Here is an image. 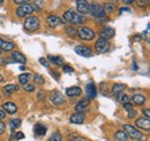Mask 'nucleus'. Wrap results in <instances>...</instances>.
Instances as JSON below:
<instances>
[{"label":"nucleus","mask_w":150,"mask_h":141,"mask_svg":"<svg viewBox=\"0 0 150 141\" xmlns=\"http://www.w3.org/2000/svg\"><path fill=\"white\" fill-rule=\"evenodd\" d=\"M64 18L67 22L72 23V24H82V23L86 22V17L83 15L77 14V13H75V12L71 10V9L69 10H66V13L64 14Z\"/></svg>","instance_id":"obj_1"},{"label":"nucleus","mask_w":150,"mask_h":141,"mask_svg":"<svg viewBox=\"0 0 150 141\" xmlns=\"http://www.w3.org/2000/svg\"><path fill=\"white\" fill-rule=\"evenodd\" d=\"M89 13H90L93 16L97 17L98 20H99V18H104L105 15H106V13H105L103 6H102V5H98V3H96V2L89 5Z\"/></svg>","instance_id":"obj_2"},{"label":"nucleus","mask_w":150,"mask_h":141,"mask_svg":"<svg viewBox=\"0 0 150 141\" xmlns=\"http://www.w3.org/2000/svg\"><path fill=\"white\" fill-rule=\"evenodd\" d=\"M23 28H24V30H27L29 32L36 31L38 28H39V18L36 17V16H29V17L25 20Z\"/></svg>","instance_id":"obj_3"},{"label":"nucleus","mask_w":150,"mask_h":141,"mask_svg":"<svg viewBox=\"0 0 150 141\" xmlns=\"http://www.w3.org/2000/svg\"><path fill=\"white\" fill-rule=\"evenodd\" d=\"M124 130L127 133V135H129L134 140H141L143 138L142 132H140L139 130H136L135 127H133L131 125H124Z\"/></svg>","instance_id":"obj_4"},{"label":"nucleus","mask_w":150,"mask_h":141,"mask_svg":"<svg viewBox=\"0 0 150 141\" xmlns=\"http://www.w3.org/2000/svg\"><path fill=\"white\" fill-rule=\"evenodd\" d=\"M77 36L82 39V40H93L95 38V32L91 30V29H89V28H80L79 30H77Z\"/></svg>","instance_id":"obj_5"},{"label":"nucleus","mask_w":150,"mask_h":141,"mask_svg":"<svg viewBox=\"0 0 150 141\" xmlns=\"http://www.w3.org/2000/svg\"><path fill=\"white\" fill-rule=\"evenodd\" d=\"M110 48V41L103 38H99L96 44H95V50L97 51V53H105L108 52Z\"/></svg>","instance_id":"obj_6"},{"label":"nucleus","mask_w":150,"mask_h":141,"mask_svg":"<svg viewBox=\"0 0 150 141\" xmlns=\"http://www.w3.org/2000/svg\"><path fill=\"white\" fill-rule=\"evenodd\" d=\"M33 13H34V8L29 3L20 5V7L16 9V15H18V17H21V18L24 17V16H28V15H30Z\"/></svg>","instance_id":"obj_7"},{"label":"nucleus","mask_w":150,"mask_h":141,"mask_svg":"<svg viewBox=\"0 0 150 141\" xmlns=\"http://www.w3.org/2000/svg\"><path fill=\"white\" fill-rule=\"evenodd\" d=\"M50 100H51V102H52L54 106H61V105L65 103V98H64V95H62L60 92H58V91H54V92L51 94Z\"/></svg>","instance_id":"obj_8"},{"label":"nucleus","mask_w":150,"mask_h":141,"mask_svg":"<svg viewBox=\"0 0 150 141\" xmlns=\"http://www.w3.org/2000/svg\"><path fill=\"white\" fill-rule=\"evenodd\" d=\"M75 53L81 55V56H84V57H88L91 55V48L89 46H86V45H79L75 47Z\"/></svg>","instance_id":"obj_9"},{"label":"nucleus","mask_w":150,"mask_h":141,"mask_svg":"<svg viewBox=\"0 0 150 141\" xmlns=\"http://www.w3.org/2000/svg\"><path fill=\"white\" fill-rule=\"evenodd\" d=\"M76 8L81 14L89 13V2L87 0H76Z\"/></svg>","instance_id":"obj_10"},{"label":"nucleus","mask_w":150,"mask_h":141,"mask_svg":"<svg viewBox=\"0 0 150 141\" xmlns=\"http://www.w3.org/2000/svg\"><path fill=\"white\" fill-rule=\"evenodd\" d=\"M115 35V31H114V29L113 28H110V27H104L103 29H102V31H100V38H103V39H106V40H109V39H111L113 38Z\"/></svg>","instance_id":"obj_11"},{"label":"nucleus","mask_w":150,"mask_h":141,"mask_svg":"<svg viewBox=\"0 0 150 141\" xmlns=\"http://www.w3.org/2000/svg\"><path fill=\"white\" fill-rule=\"evenodd\" d=\"M88 109H89V100H88V99H82V100H80V101L76 103V106H75L76 112H84V111H87Z\"/></svg>","instance_id":"obj_12"},{"label":"nucleus","mask_w":150,"mask_h":141,"mask_svg":"<svg viewBox=\"0 0 150 141\" xmlns=\"http://www.w3.org/2000/svg\"><path fill=\"white\" fill-rule=\"evenodd\" d=\"M46 22H47V25H49L51 29H54V28H57L59 24L64 23L62 20H61L60 17H58V16H56V15H50V16H47Z\"/></svg>","instance_id":"obj_13"},{"label":"nucleus","mask_w":150,"mask_h":141,"mask_svg":"<svg viewBox=\"0 0 150 141\" xmlns=\"http://www.w3.org/2000/svg\"><path fill=\"white\" fill-rule=\"evenodd\" d=\"M136 126L142 128V130H146V131H149L150 130V122H149V118H146V117H142V118H139L136 119Z\"/></svg>","instance_id":"obj_14"},{"label":"nucleus","mask_w":150,"mask_h":141,"mask_svg":"<svg viewBox=\"0 0 150 141\" xmlns=\"http://www.w3.org/2000/svg\"><path fill=\"white\" fill-rule=\"evenodd\" d=\"M2 109H4L5 112H7V114H9V115H13V114L16 112L18 106H16L14 102H5V103L2 105Z\"/></svg>","instance_id":"obj_15"},{"label":"nucleus","mask_w":150,"mask_h":141,"mask_svg":"<svg viewBox=\"0 0 150 141\" xmlns=\"http://www.w3.org/2000/svg\"><path fill=\"white\" fill-rule=\"evenodd\" d=\"M84 118H86V116L83 112H75L69 117V121L73 124H81L84 122Z\"/></svg>","instance_id":"obj_16"},{"label":"nucleus","mask_w":150,"mask_h":141,"mask_svg":"<svg viewBox=\"0 0 150 141\" xmlns=\"http://www.w3.org/2000/svg\"><path fill=\"white\" fill-rule=\"evenodd\" d=\"M15 45L13 43H9V41H6L4 39L0 38V51H5V52H12L14 50Z\"/></svg>","instance_id":"obj_17"},{"label":"nucleus","mask_w":150,"mask_h":141,"mask_svg":"<svg viewBox=\"0 0 150 141\" xmlns=\"http://www.w3.org/2000/svg\"><path fill=\"white\" fill-rule=\"evenodd\" d=\"M16 91H19V86L16 84H11V85H7L2 88V93L7 96H11L13 93H15Z\"/></svg>","instance_id":"obj_18"},{"label":"nucleus","mask_w":150,"mask_h":141,"mask_svg":"<svg viewBox=\"0 0 150 141\" xmlns=\"http://www.w3.org/2000/svg\"><path fill=\"white\" fill-rule=\"evenodd\" d=\"M86 92H87V95L89 99H94L97 95V89H96V86H95L94 83H89L86 87Z\"/></svg>","instance_id":"obj_19"},{"label":"nucleus","mask_w":150,"mask_h":141,"mask_svg":"<svg viewBox=\"0 0 150 141\" xmlns=\"http://www.w3.org/2000/svg\"><path fill=\"white\" fill-rule=\"evenodd\" d=\"M81 88L77 87V86H72V87L67 88L66 89V95H68L69 98H75V96H79L81 95Z\"/></svg>","instance_id":"obj_20"},{"label":"nucleus","mask_w":150,"mask_h":141,"mask_svg":"<svg viewBox=\"0 0 150 141\" xmlns=\"http://www.w3.org/2000/svg\"><path fill=\"white\" fill-rule=\"evenodd\" d=\"M34 132H35V134L37 137H42V135H44L46 133V126L40 123H37L34 127Z\"/></svg>","instance_id":"obj_21"},{"label":"nucleus","mask_w":150,"mask_h":141,"mask_svg":"<svg viewBox=\"0 0 150 141\" xmlns=\"http://www.w3.org/2000/svg\"><path fill=\"white\" fill-rule=\"evenodd\" d=\"M132 101L136 105V106H142L146 102V96L142 94H134L132 96Z\"/></svg>","instance_id":"obj_22"},{"label":"nucleus","mask_w":150,"mask_h":141,"mask_svg":"<svg viewBox=\"0 0 150 141\" xmlns=\"http://www.w3.org/2000/svg\"><path fill=\"white\" fill-rule=\"evenodd\" d=\"M12 57H13V60H14L15 62H19V63H25V62H27L25 56H24L23 54H21L20 52H18V51L12 52Z\"/></svg>","instance_id":"obj_23"},{"label":"nucleus","mask_w":150,"mask_h":141,"mask_svg":"<svg viewBox=\"0 0 150 141\" xmlns=\"http://www.w3.org/2000/svg\"><path fill=\"white\" fill-rule=\"evenodd\" d=\"M113 138H114V141H127L128 135H127V133L125 131H121L120 130V131H117L114 133Z\"/></svg>","instance_id":"obj_24"},{"label":"nucleus","mask_w":150,"mask_h":141,"mask_svg":"<svg viewBox=\"0 0 150 141\" xmlns=\"http://www.w3.org/2000/svg\"><path fill=\"white\" fill-rule=\"evenodd\" d=\"M31 78H33L31 73H22V75H20V76H19L20 84L25 85V84H28V83H29V80H30Z\"/></svg>","instance_id":"obj_25"},{"label":"nucleus","mask_w":150,"mask_h":141,"mask_svg":"<svg viewBox=\"0 0 150 141\" xmlns=\"http://www.w3.org/2000/svg\"><path fill=\"white\" fill-rule=\"evenodd\" d=\"M117 100H118L120 103H127V102H129L128 95L125 94V93H122V92H120V93L117 94Z\"/></svg>","instance_id":"obj_26"},{"label":"nucleus","mask_w":150,"mask_h":141,"mask_svg":"<svg viewBox=\"0 0 150 141\" xmlns=\"http://www.w3.org/2000/svg\"><path fill=\"white\" fill-rule=\"evenodd\" d=\"M49 60H50L52 63H54L56 66H61V64H64V59H62L61 56L50 55V56H49Z\"/></svg>","instance_id":"obj_27"},{"label":"nucleus","mask_w":150,"mask_h":141,"mask_svg":"<svg viewBox=\"0 0 150 141\" xmlns=\"http://www.w3.org/2000/svg\"><path fill=\"white\" fill-rule=\"evenodd\" d=\"M125 87H126V85H124V84H114L112 88V94L115 95V94L122 92V91L125 89Z\"/></svg>","instance_id":"obj_28"},{"label":"nucleus","mask_w":150,"mask_h":141,"mask_svg":"<svg viewBox=\"0 0 150 141\" xmlns=\"http://www.w3.org/2000/svg\"><path fill=\"white\" fill-rule=\"evenodd\" d=\"M21 123H22V121L20 119V118H15V119H12L11 121V127H12V130H16V128H19L20 126H21Z\"/></svg>","instance_id":"obj_29"},{"label":"nucleus","mask_w":150,"mask_h":141,"mask_svg":"<svg viewBox=\"0 0 150 141\" xmlns=\"http://www.w3.org/2000/svg\"><path fill=\"white\" fill-rule=\"evenodd\" d=\"M68 140L69 141H88L86 138L79 135V134H71L68 135Z\"/></svg>","instance_id":"obj_30"},{"label":"nucleus","mask_w":150,"mask_h":141,"mask_svg":"<svg viewBox=\"0 0 150 141\" xmlns=\"http://www.w3.org/2000/svg\"><path fill=\"white\" fill-rule=\"evenodd\" d=\"M104 10H105V13H112L113 10H114V5H113L112 2H106L105 5H104Z\"/></svg>","instance_id":"obj_31"},{"label":"nucleus","mask_w":150,"mask_h":141,"mask_svg":"<svg viewBox=\"0 0 150 141\" xmlns=\"http://www.w3.org/2000/svg\"><path fill=\"white\" fill-rule=\"evenodd\" d=\"M49 141H62V135H61L59 132H54V133L50 137Z\"/></svg>","instance_id":"obj_32"},{"label":"nucleus","mask_w":150,"mask_h":141,"mask_svg":"<svg viewBox=\"0 0 150 141\" xmlns=\"http://www.w3.org/2000/svg\"><path fill=\"white\" fill-rule=\"evenodd\" d=\"M65 31H66V34H67V35L71 36V37H74L75 34H76V31H75V29L73 28V27H66Z\"/></svg>","instance_id":"obj_33"},{"label":"nucleus","mask_w":150,"mask_h":141,"mask_svg":"<svg viewBox=\"0 0 150 141\" xmlns=\"http://www.w3.org/2000/svg\"><path fill=\"white\" fill-rule=\"evenodd\" d=\"M34 80H35V83L38 84V85L44 84V78H43V76H40V75H36V76L34 77Z\"/></svg>","instance_id":"obj_34"},{"label":"nucleus","mask_w":150,"mask_h":141,"mask_svg":"<svg viewBox=\"0 0 150 141\" xmlns=\"http://www.w3.org/2000/svg\"><path fill=\"white\" fill-rule=\"evenodd\" d=\"M23 89L25 92H34L35 91V86L31 85V84H25V85H23Z\"/></svg>","instance_id":"obj_35"},{"label":"nucleus","mask_w":150,"mask_h":141,"mask_svg":"<svg viewBox=\"0 0 150 141\" xmlns=\"http://www.w3.org/2000/svg\"><path fill=\"white\" fill-rule=\"evenodd\" d=\"M62 70L65 71V72H67V73H71V72H73L74 69L71 67V66H68V64H65L64 67H62Z\"/></svg>","instance_id":"obj_36"},{"label":"nucleus","mask_w":150,"mask_h":141,"mask_svg":"<svg viewBox=\"0 0 150 141\" xmlns=\"http://www.w3.org/2000/svg\"><path fill=\"white\" fill-rule=\"evenodd\" d=\"M39 63L43 64L45 68H49V67H50V63H49V62L46 61V59H44V57H40V59H39Z\"/></svg>","instance_id":"obj_37"},{"label":"nucleus","mask_w":150,"mask_h":141,"mask_svg":"<svg viewBox=\"0 0 150 141\" xmlns=\"http://www.w3.org/2000/svg\"><path fill=\"white\" fill-rule=\"evenodd\" d=\"M136 115H137V112H136V110H131V111H128V118H134V117H136Z\"/></svg>","instance_id":"obj_38"},{"label":"nucleus","mask_w":150,"mask_h":141,"mask_svg":"<svg viewBox=\"0 0 150 141\" xmlns=\"http://www.w3.org/2000/svg\"><path fill=\"white\" fill-rule=\"evenodd\" d=\"M124 108H125L127 111H131V110H133V105H131L129 102H127V103H124Z\"/></svg>","instance_id":"obj_39"},{"label":"nucleus","mask_w":150,"mask_h":141,"mask_svg":"<svg viewBox=\"0 0 150 141\" xmlns=\"http://www.w3.org/2000/svg\"><path fill=\"white\" fill-rule=\"evenodd\" d=\"M142 112H143V115L146 116V118H149V117H150V110L148 109V108L143 109V110H142Z\"/></svg>","instance_id":"obj_40"},{"label":"nucleus","mask_w":150,"mask_h":141,"mask_svg":"<svg viewBox=\"0 0 150 141\" xmlns=\"http://www.w3.org/2000/svg\"><path fill=\"white\" fill-rule=\"evenodd\" d=\"M23 138H24V134H23L22 132H18L16 135H15V139H16V140H21V139H23Z\"/></svg>","instance_id":"obj_41"},{"label":"nucleus","mask_w":150,"mask_h":141,"mask_svg":"<svg viewBox=\"0 0 150 141\" xmlns=\"http://www.w3.org/2000/svg\"><path fill=\"white\" fill-rule=\"evenodd\" d=\"M5 128H6V125L2 123V122H0V135H1V134H4Z\"/></svg>","instance_id":"obj_42"},{"label":"nucleus","mask_w":150,"mask_h":141,"mask_svg":"<svg viewBox=\"0 0 150 141\" xmlns=\"http://www.w3.org/2000/svg\"><path fill=\"white\" fill-rule=\"evenodd\" d=\"M29 0H14V2L16 3V5H24V3H27Z\"/></svg>","instance_id":"obj_43"},{"label":"nucleus","mask_w":150,"mask_h":141,"mask_svg":"<svg viewBox=\"0 0 150 141\" xmlns=\"http://www.w3.org/2000/svg\"><path fill=\"white\" fill-rule=\"evenodd\" d=\"M137 2H139V6H146V5L148 3L147 0H139Z\"/></svg>","instance_id":"obj_44"},{"label":"nucleus","mask_w":150,"mask_h":141,"mask_svg":"<svg viewBox=\"0 0 150 141\" xmlns=\"http://www.w3.org/2000/svg\"><path fill=\"white\" fill-rule=\"evenodd\" d=\"M129 12H131V9H129V8H126V7L120 8V13H129Z\"/></svg>","instance_id":"obj_45"},{"label":"nucleus","mask_w":150,"mask_h":141,"mask_svg":"<svg viewBox=\"0 0 150 141\" xmlns=\"http://www.w3.org/2000/svg\"><path fill=\"white\" fill-rule=\"evenodd\" d=\"M124 1V3H126V5H131L134 2V0H122Z\"/></svg>","instance_id":"obj_46"},{"label":"nucleus","mask_w":150,"mask_h":141,"mask_svg":"<svg viewBox=\"0 0 150 141\" xmlns=\"http://www.w3.org/2000/svg\"><path fill=\"white\" fill-rule=\"evenodd\" d=\"M5 116H6V114L2 111V110H0V119H2V118H5Z\"/></svg>","instance_id":"obj_47"},{"label":"nucleus","mask_w":150,"mask_h":141,"mask_svg":"<svg viewBox=\"0 0 150 141\" xmlns=\"http://www.w3.org/2000/svg\"><path fill=\"white\" fill-rule=\"evenodd\" d=\"M20 70L24 71L25 70V67H24V66H21V67H20Z\"/></svg>","instance_id":"obj_48"},{"label":"nucleus","mask_w":150,"mask_h":141,"mask_svg":"<svg viewBox=\"0 0 150 141\" xmlns=\"http://www.w3.org/2000/svg\"><path fill=\"white\" fill-rule=\"evenodd\" d=\"M133 70H137V66L136 64H133Z\"/></svg>","instance_id":"obj_49"},{"label":"nucleus","mask_w":150,"mask_h":141,"mask_svg":"<svg viewBox=\"0 0 150 141\" xmlns=\"http://www.w3.org/2000/svg\"><path fill=\"white\" fill-rule=\"evenodd\" d=\"M2 80H4V77H2V76H1V75H0V83H1V82H2Z\"/></svg>","instance_id":"obj_50"},{"label":"nucleus","mask_w":150,"mask_h":141,"mask_svg":"<svg viewBox=\"0 0 150 141\" xmlns=\"http://www.w3.org/2000/svg\"><path fill=\"white\" fill-rule=\"evenodd\" d=\"M2 2H4V0H0V5H1V3H2Z\"/></svg>","instance_id":"obj_51"},{"label":"nucleus","mask_w":150,"mask_h":141,"mask_svg":"<svg viewBox=\"0 0 150 141\" xmlns=\"http://www.w3.org/2000/svg\"><path fill=\"white\" fill-rule=\"evenodd\" d=\"M117 1H118V0H112V2H117Z\"/></svg>","instance_id":"obj_52"},{"label":"nucleus","mask_w":150,"mask_h":141,"mask_svg":"<svg viewBox=\"0 0 150 141\" xmlns=\"http://www.w3.org/2000/svg\"><path fill=\"white\" fill-rule=\"evenodd\" d=\"M0 54H1V51H0Z\"/></svg>","instance_id":"obj_53"}]
</instances>
